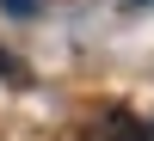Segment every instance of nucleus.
Listing matches in <instances>:
<instances>
[{
    "instance_id": "f257e3e1",
    "label": "nucleus",
    "mask_w": 154,
    "mask_h": 141,
    "mask_svg": "<svg viewBox=\"0 0 154 141\" xmlns=\"http://www.w3.org/2000/svg\"><path fill=\"white\" fill-rule=\"evenodd\" d=\"M80 141H154V123L136 117V110H123V104H105L99 117L80 123Z\"/></svg>"
},
{
    "instance_id": "f03ea898",
    "label": "nucleus",
    "mask_w": 154,
    "mask_h": 141,
    "mask_svg": "<svg viewBox=\"0 0 154 141\" xmlns=\"http://www.w3.org/2000/svg\"><path fill=\"white\" fill-rule=\"evenodd\" d=\"M0 80H6V86H31V68H25L19 55H6V49H0Z\"/></svg>"
},
{
    "instance_id": "7ed1b4c3",
    "label": "nucleus",
    "mask_w": 154,
    "mask_h": 141,
    "mask_svg": "<svg viewBox=\"0 0 154 141\" xmlns=\"http://www.w3.org/2000/svg\"><path fill=\"white\" fill-rule=\"evenodd\" d=\"M0 6H6L12 19H37V12H43V0H0Z\"/></svg>"
},
{
    "instance_id": "20e7f679",
    "label": "nucleus",
    "mask_w": 154,
    "mask_h": 141,
    "mask_svg": "<svg viewBox=\"0 0 154 141\" xmlns=\"http://www.w3.org/2000/svg\"><path fill=\"white\" fill-rule=\"evenodd\" d=\"M123 6H154V0H123Z\"/></svg>"
}]
</instances>
